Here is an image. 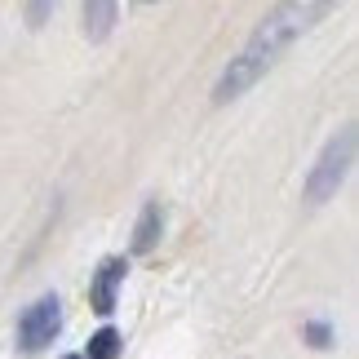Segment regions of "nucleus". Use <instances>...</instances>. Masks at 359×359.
<instances>
[{
	"label": "nucleus",
	"instance_id": "f03ea898",
	"mask_svg": "<svg viewBox=\"0 0 359 359\" xmlns=\"http://www.w3.org/2000/svg\"><path fill=\"white\" fill-rule=\"evenodd\" d=\"M351 160H355V129H341L333 142L324 147V156H320V164H315V173H311V182H306L311 204H324V200L341 187V177H346Z\"/></svg>",
	"mask_w": 359,
	"mask_h": 359
},
{
	"label": "nucleus",
	"instance_id": "6e6552de",
	"mask_svg": "<svg viewBox=\"0 0 359 359\" xmlns=\"http://www.w3.org/2000/svg\"><path fill=\"white\" fill-rule=\"evenodd\" d=\"M306 337H311V346H328V337H333V333H328L324 324H311V328H306Z\"/></svg>",
	"mask_w": 359,
	"mask_h": 359
},
{
	"label": "nucleus",
	"instance_id": "0eeeda50",
	"mask_svg": "<svg viewBox=\"0 0 359 359\" xmlns=\"http://www.w3.org/2000/svg\"><path fill=\"white\" fill-rule=\"evenodd\" d=\"M120 355V333L116 328H98L89 337V359H116Z\"/></svg>",
	"mask_w": 359,
	"mask_h": 359
},
{
	"label": "nucleus",
	"instance_id": "f257e3e1",
	"mask_svg": "<svg viewBox=\"0 0 359 359\" xmlns=\"http://www.w3.org/2000/svg\"><path fill=\"white\" fill-rule=\"evenodd\" d=\"M337 9V0H280L266 18L257 22V32L248 36V45L240 49V58H231V67L217 80V102L240 98L248 85H257L262 76L271 72L275 62L293 49V40H302L315 22H324L328 13Z\"/></svg>",
	"mask_w": 359,
	"mask_h": 359
},
{
	"label": "nucleus",
	"instance_id": "39448f33",
	"mask_svg": "<svg viewBox=\"0 0 359 359\" xmlns=\"http://www.w3.org/2000/svg\"><path fill=\"white\" fill-rule=\"evenodd\" d=\"M116 27V0H85V32L89 40H107Z\"/></svg>",
	"mask_w": 359,
	"mask_h": 359
},
{
	"label": "nucleus",
	"instance_id": "423d86ee",
	"mask_svg": "<svg viewBox=\"0 0 359 359\" xmlns=\"http://www.w3.org/2000/svg\"><path fill=\"white\" fill-rule=\"evenodd\" d=\"M160 240V204L151 200L147 209H142V217H137V231H133V253H147L151 244Z\"/></svg>",
	"mask_w": 359,
	"mask_h": 359
},
{
	"label": "nucleus",
	"instance_id": "7ed1b4c3",
	"mask_svg": "<svg viewBox=\"0 0 359 359\" xmlns=\"http://www.w3.org/2000/svg\"><path fill=\"white\" fill-rule=\"evenodd\" d=\"M58 328H62V306H58V297H40L36 306H27L22 320H18V341H22V351H45L49 341L58 337Z\"/></svg>",
	"mask_w": 359,
	"mask_h": 359
},
{
	"label": "nucleus",
	"instance_id": "20e7f679",
	"mask_svg": "<svg viewBox=\"0 0 359 359\" xmlns=\"http://www.w3.org/2000/svg\"><path fill=\"white\" fill-rule=\"evenodd\" d=\"M120 280H124V257H107L98 275L89 284V306L98 315H111L116 311V293H120Z\"/></svg>",
	"mask_w": 359,
	"mask_h": 359
},
{
	"label": "nucleus",
	"instance_id": "1a4fd4ad",
	"mask_svg": "<svg viewBox=\"0 0 359 359\" xmlns=\"http://www.w3.org/2000/svg\"><path fill=\"white\" fill-rule=\"evenodd\" d=\"M45 9H49V0H32V22H45Z\"/></svg>",
	"mask_w": 359,
	"mask_h": 359
},
{
	"label": "nucleus",
	"instance_id": "9d476101",
	"mask_svg": "<svg viewBox=\"0 0 359 359\" xmlns=\"http://www.w3.org/2000/svg\"><path fill=\"white\" fill-rule=\"evenodd\" d=\"M67 359H89V355H67Z\"/></svg>",
	"mask_w": 359,
	"mask_h": 359
}]
</instances>
